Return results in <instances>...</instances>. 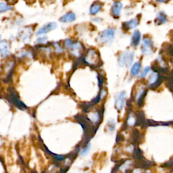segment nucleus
<instances>
[{
  "instance_id": "1",
  "label": "nucleus",
  "mask_w": 173,
  "mask_h": 173,
  "mask_svg": "<svg viewBox=\"0 0 173 173\" xmlns=\"http://www.w3.org/2000/svg\"><path fill=\"white\" fill-rule=\"evenodd\" d=\"M83 62L92 68L100 66V56L98 51L94 49H89L86 51V55L83 57Z\"/></svg>"
},
{
  "instance_id": "2",
  "label": "nucleus",
  "mask_w": 173,
  "mask_h": 173,
  "mask_svg": "<svg viewBox=\"0 0 173 173\" xmlns=\"http://www.w3.org/2000/svg\"><path fill=\"white\" fill-rule=\"evenodd\" d=\"M65 47L67 48L73 56L76 57H80L83 54L84 47L82 43L77 41L67 39L64 41Z\"/></svg>"
},
{
  "instance_id": "3",
  "label": "nucleus",
  "mask_w": 173,
  "mask_h": 173,
  "mask_svg": "<svg viewBox=\"0 0 173 173\" xmlns=\"http://www.w3.org/2000/svg\"><path fill=\"white\" fill-rule=\"evenodd\" d=\"M116 30L113 27L105 29L98 35L97 37V42L100 44H108L114 39Z\"/></svg>"
},
{
  "instance_id": "4",
  "label": "nucleus",
  "mask_w": 173,
  "mask_h": 173,
  "mask_svg": "<svg viewBox=\"0 0 173 173\" xmlns=\"http://www.w3.org/2000/svg\"><path fill=\"white\" fill-rule=\"evenodd\" d=\"M163 80V77L159 72L153 70L149 75L147 79V86L151 89H156L161 85Z\"/></svg>"
},
{
  "instance_id": "5",
  "label": "nucleus",
  "mask_w": 173,
  "mask_h": 173,
  "mask_svg": "<svg viewBox=\"0 0 173 173\" xmlns=\"http://www.w3.org/2000/svg\"><path fill=\"white\" fill-rule=\"evenodd\" d=\"M135 52L133 51H126L122 53L118 57V64L120 67H129L132 64L134 61Z\"/></svg>"
},
{
  "instance_id": "6",
  "label": "nucleus",
  "mask_w": 173,
  "mask_h": 173,
  "mask_svg": "<svg viewBox=\"0 0 173 173\" xmlns=\"http://www.w3.org/2000/svg\"><path fill=\"white\" fill-rule=\"evenodd\" d=\"M8 91H9V93H8L7 96V99L11 104L14 105L16 107L18 108L19 109H26V105L24 104L23 102L20 101L18 96H17V94H16V91L14 90L13 88L10 87L9 89H8Z\"/></svg>"
},
{
  "instance_id": "7",
  "label": "nucleus",
  "mask_w": 173,
  "mask_h": 173,
  "mask_svg": "<svg viewBox=\"0 0 173 173\" xmlns=\"http://www.w3.org/2000/svg\"><path fill=\"white\" fill-rule=\"evenodd\" d=\"M141 53L145 56L151 55L154 51V43L149 37H144L142 40L141 47Z\"/></svg>"
},
{
  "instance_id": "8",
  "label": "nucleus",
  "mask_w": 173,
  "mask_h": 173,
  "mask_svg": "<svg viewBox=\"0 0 173 173\" xmlns=\"http://www.w3.org/2000/svg\"><path fill=\"white\" fill-rule=\"evenodd\" d=\"M126 91H123L119 93L118 95H116L115 97L114 101V105L116 109L117 110L118 112L123 109L126 103Z\"/></svg>"
},
{
  "instance_id": "9",
  "label": "nucleus",
  "mask_w": 173,
  "mask_h": 173,
  "mask_svg": "<svg viewBox=\"0 0 173 173\" xmlns=\"http://www.w3.org/2000/svg\"><path fill=\"white\" fill-rule=\"evenodd\" d=\"M147 93V89L145 87H143L140 89L135 96V102L139 107L141 108L143 105V102H144V99Z\"/></svg>"
},
{
  "instance_id": "10",
  "label": "nucleus",
  "mask_w": 173,
  "mask_h": 173,
  "mask_svg": "<svg viewBox=\"0 0 173 173\" xmlns=\"http://www.w3.org/2000/svg\"><path fill=\"white\" fill-rule=\"evenodd\" d=\"M123 4L120 1H116L112 4L111 8L112 15L114 18H118L120 16L121 11L123 10Z\"/></svg>"
},
{
  "instance_id": "11",
  "label": "nucleus",
  "mask_w": 173,
  "mask_h": 173,
  "mask_svg": "<svg viewBox=\"0 0 173 173\" xmlns=\"http://www.w3.org/2000/svg\"><path fill=\"white\" fill-rule=\"evenodd\" d=\"M139 20L137 17L132 18L131 20H127L123 24V26H122V28L125 31H130V30L134 29L136 28V27L139 25Z\"/></svg>"
},
{
  "instance_id": "12",
  "label": "nucleus",
  "mask_w": 173,
  "mask_h": 173,
  "mask_svg": "<svg viewBox=\"0 0 173 173\" xmlns=\"http://www.w3.org/2000/svg\"><path fill=\"white\" fill-rule=\"evenodd\" d=\"M141 33L138 30H135L132 33L131 38V47H137L140 45L141 42Z\"/></svg>"
},
{
  "instance_id": "13",
  "label": "nucleus",
  "mask_w": 173,
  "mask_h": 173,
  "mask_svg": "<svg viewBox=\"0 0 173 173\" xmlns=\"http://www.w3.org/2000/svg\"><path fill=\"white\" fill-rule=\"evenodd\" d=\"M57 27V24L56 23H50L46 24L45 25L43 26L42 27L38 30L37 32V35H44L47 33V32H50L53 30L56 29Z\"/></svg>"
},
{
  "instance_id": "14",
  "label": "nucleus",
  "mask_w": 173,
  "mask_h": 173,
  "mask_svg": "<svg viewBox=\"0 0 173 173\" xmlns=\"http://www.w3.org/2000/svg\"><path fill=\"white\" fill-rule=\"evenodd\" d=\"M76 18H77V16H76L75 14L72 12H69L62 16L59 18V21L62 23H70L74 22L76 20Z\"/></svg>"
},
{
  "instance_id": "15",
  "label": "nucleus",
  "mask_w": 173,
  "mask_h": 173,
  "mask_svg": "<svg viewBox=\"0 0 173 173\" xmlns=\"http://www.w3.org/2000/svg\"><path fill=\"white\" fill-rule=\"evenodd\" d=\"M103 4L100 2L96 1L93 2L89 8V13L91 15H96L102 10Z\"/></svg>"
},
{
  "instance_id": "16",
  "label": "nucleus",
  "mask_w": 173,
  "mask_h": 173,
  "mask_svg": "<svg viewBox=\"0 0 173 173\" xmlns=\"http://www.w3.org/2000/svg\"><path fill=\"white\" fill-rule=\"evenodd\" d=\"M10 54V44L7 41L0 42V56L5 58Z\"/></svg>"
},
{
  "instance_id": "17",
  "label": "nucleus",
  "mask_w": 173,
  "mask_h": 173,
  "mask_svg": "<svg viewBox=\"0 0 173 173\" xmlns=\"http://www.w3.org/2000/svg\"><path fill=\"white\" fill-rule=\"evenodd\" d=\"M141 69V64L140 62H136L131 65L130 73L132 77H137L140 74Z\"/></svg>"
},
{
  "instance_id": "18",
  "label": "nucleus",
  "mask_w": 173,
  "mask_h": 173,
  "mask_svg": "<svg viewBox=\"0 0 173 173\" xmlns=\"http://www.w3.org/2000/svg\"><path fill=\"white\" fill-rule=\"evenodd\" d=\"M166 21H167V16L166 14V13L163 12V11H161V12H159L158 14H157L154 23H155L156 25H162V24L166 23Z\"/></svg>"
},
{
  "instance_id": "19",
  "label": "nucleus",
  "mask_w": 173,
  "mask_h": 173,
  "mask_svg": "<svg viewBox=\"0 0 173 173\" xmlns=\"http://www.w3.org/2000/svg\"><path fill=\"white\" fill-rule=\"evenodd\" d=\"M11 10H12V6L8 5L6 2H0V14L7 12Z\"/></svg>"
},
{
  "instance_id": "20",
  "label": "nucleus",
  "mask_w": 173,
  "mask_h": 173,
  "mask_svg": "<svg viewBox=\"0 0 173 173\" xmlns=\"http://www.w3.org/2000/svg\"><path fill=\"white\" fill-rule=\"evenodd\" d=\"M31 35H32L31 29H30L29 28H26V29H24V31L21 32V35H20L21 39H23V41L26 39L28 40L29 38L31 37Z\"/></svg>"
},
{
  "instance_id": "21",
  "label": "nucleus",
  "mask_w": 173,
  "mask_h": 173,
  "mask_svg": "<svg viewBox=\"0 0 173 173\" xmlns=\"http://www.w3.org/2000/svg\"><path fill=\"white\" fill-rule=\"evenodd\" d=\"M90 150H91V144H90V143L89 142L87 143H86V144L85 145V146H84L83 147H81L80 150L79 151L80 155L81 156H86L89 153Z\"/></svg>"
},
{
  "instance_id": "22",
  "label": "nucleus",
  "mask_w": 173,
  "mask_h": 173,
  "mask_svg": "<svg viewBox=\"0 0 173 173\" xmlns=\"http://www.w3.org/2000/svg\"><path fill=\"white\" fill-rule=\"evenodd\" d=\"M151 67L150 66H145L143 70H142L141 72H140V74H139V77L141 79H143V78H145L147 76L150 74V72L151 71Z\"/></svg>"
},
{
  "instance_id": "23",
  "label": "nucleus",
  "mask_w": 173,
  "mask_h": 173,
  "mask_svg": "<svg viewBox=\"0 0 173 173\" xmlns=\"http://www.w3.org/2000/svg\"><path fill=\"white\" fill-rule=\"evenodd\" d=\"M115 127H116L115 122L114 120H110L109 122V123L108 124V127H107L108 131L111 132H112L114 131Z\"/></svg>"
},
{
  "instance_id": "24",
  "label": "nucleus",
  "mask_w": 173,
  "mask_h": 173,
  "mask_svg": "<svg viewBox=\"0 0 173 173\" xmlns=\"http://www.w3.org/2000/svg\"><path fill=\"white\" fill-rule=\"evenodd\" d=\"M53 47L56 48V52H58V53H62V52H63V51H64L63 48H62V47H60V45H59L57 43H54Z\"/></svg>"
},
{
  "instance_id": "25",
  "label": "nucleus",
  "mask_w": 173,
  "mask_h": 173,
  "mask_svg": "<svg viewBox=\"0 0 173 173\" xmlns=\"http://www.w3.org/2000/svg\"><path fill=\"white\" fill-rule=\"evenodd\" d=\"M37 41V43H44L47 41V37H40Z\"/></svg>"
},
{
  "instance_id": "26",
  "label": "nucleus",
  "mask_w": 173,
  "mask_h": 173,
  "mask_svg": "<svg viewBox=\"0 0 173 173\" xmlns=\"http://www.w3.org/2000/svg\"><path fill=\"white\" fill-rule=\"evenodd\" d=\"M154 1L157 3H166L168 1V0H154Z\"/></svg>"
},
{
  "instance_id": "27",
  "label": "nucleus",
  "mask_w": 173,
  "mask_h": 173,
  "mask_svg": "<svg viewBox=\"0 0 173 173\" xmlns=\"http://www.w3.org/2000/svg\"><path fill=\"white\" fill-rule=\"evenodd\" d=\"M134 173H141L140 172H134Z\"/></svg>"
},
{
  "instance_id": "28",
  "label": "nucleus",
  "mask_w": 173,
  "mask_h": 173,
  "mask_svg": "<svg viewBox=\"0 0 173 173\" xmlns=\"http://www.w3.org/2000/svg\"><path fill=\"white\" fill-rule=\"evenodd\" d=\"M1 39H2V37H1V35H0V40H1Z\"/></svg>"
}]
</instances>
